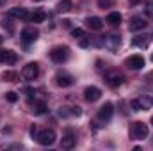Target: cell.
Masks as SVG:
<instances>
[{"label": "cell", "instance_id": "ac0fdd59", "mask_svg": "<svg viewBox=\"0 0 153 151\" xmlns=\"http://www.w3.org/2000/svg\"><path fill=\"white\" fill-rule=\"evenodd\" d=\"M29 20H30L32 23H43V21L46 20V13H45L43 9H34V13L29 14Z\"/></svg>", "mask_w": 153, "mask_h": 151}, {"label": "cell", "instance_id": "4fadbf2b", "mask_svg": "<svg viewBox=\"0 0 153 151\" xmlns=\"http://www.w3.org/2000/svg\"><path fill=\"white\" fill-rule=\"evenodd\" d=\"M39 36L38 29L36 27H25L23 30H22V39H23V43H32V41H36Z\"/></svg>", "mask_w": 153, "mask_h": 151}, {"label": "cell", "instance_id": "cb8c5ba5", "mask_svg": "<svg viewBox=\"0 0 153 151\" xmlns=\"http://www.w3.org/2000/svg\"><path fill=\"white\" fill-rule=\"evenodd\" d=\"M34 114H38V115H41V114H46L48 112V105L45 103V101H34Z\"/></svg>", "mask_w": 153, "mask_h": 151}, {"label": "cell", "instance_id": "5bb4252c", "mask_svg": "<svg viewBox=\"0 0 153 151\" xmlns=\"http://www.w3.org/2000/svg\"><path fill=\"white\" fill-rule=\"evenodd\" d=\"M85 27L91 29V30H102L103 29V20L98 18V16H89V18H85Z\"/></svg>", "mask_w": 153, "mask_h": 151}, {"label": "cell", "instance_id": "d590c367", "mask_svg": "<svg viewBox=\"0 0 153 151\" xmlns=\"http://www.w3.org/2000/svg\"><path fill=\"white\" fill-rule=\"evenodd\" d=\"M152 38H153V36H152Z\"/></svg>", "mask_w": 153, "mask_h": 151}, {"label": "cell", "instance_id": "836d02e7", "mask_svg": "<svg viewBox=\"0 0 153 151\" xmlns=\"http://www.w3.org/2000/svg\"><path fill=\"white\" fill-rule=\"evenodd\" d=\"M152 80H153V73H152Z\"/></svg>", "mask_w": 153, "mask_h": 151}, {"label": "cell", "instance_id": "e0dca14e", "mask_svg": "<svg viewBox=\"0 0 153 151\" xmlns=\"http://www.w3.org/2000/svg\"><path fill=\"white\" fill-rule=\"evenodd\" d=\"M9 16L11 18H18V20H27L29 13H27L25 7H13V9H9Z\"/></svg>", "mask_w": 153, "mask_h": 151}, {"label": "cell", "instance_id": "d6a6232c", "mask_svg": "<svg viewBox=\"0 0 153 151\" xmlns=\"http://www.w3.org/2000/svg\"><path fill=\"white\" fill-rule=\"evenodd\" d=\"M34 2H43V0H34Z\"/></svg>", "mask_w": 153, "mask_h": 151}, {"label": "cell", "instance_id": "e575fe53", "mask_svg": "<svg viewBox=\"0 0 153 151\" xmlns=\"http://www.w3.org/2000/svg\"><path fill=\"white\" fill-rule=\"evenodd\" d=\"M152 61H153V55H152Z\"/></svg>", "mask_w": 153, "mask_h": 151}, {"label": "cell", "instance_id": "ba28073f", "mask_svg": "<svg viewBox=\"0 0 153 151\" xmlns=\"http://www.w3.org/2000/svg\"><path fill=\"white\" fill-rule=\"evenodd\" d=\"M103 46H105L109 52L116 53V52L119 50V46H121V38H119V36H116V34L105 36V38H103Z\"/></svg>", "mask_w": 153, "mask_h": 151}, {"label": "cell", "instance_id": "8fae6325", "mask_svg": "<svg viewBox=\"0 0 153 151\" xmlns=\"http://www.w3.org/2000/svg\"><path fill=\"white\" fill-rule=\"evenodd\" d=\"M16 61H18V55L14 50H0V62L11 66V64H16Z\"/></svg>", "mask_w": 153, "mask_h": 151}, {"label": "cell", "instance_id": "3957f363", "mask_svg": "<svg viewBox=\"0 0 153 151\" xmlns=\"http://www.w3.org/2000/svg\"><path fill=\"white\" fill-rule=\"evenodd\" d=\"M55 139H57V135H55V132L52 128L38 130V133H36V141H38L41 146H52L55 142Z\"/></svg>", "mask_w": 153, "mask_h": 151}, {"label": "cell", "instance_id": "30bf717a", "mask_svg": "<svg viewBox=\"0 0 153 151\" xmlns=\"http://www.w3.org/2000/svg\"><path fill=\"white\" fill-rule=\"evenodd\" d=\"M84 98H85V101L94 103L102 98V89H98L96 85H89V87L84 89Z\"/></svg>", "mask_w": 153, "mask_h": 151}, {"label": "cell", "instance_id": "d4e9b609", "mask_svg": "<svg viewBox=\"0 0 153 151\" xmlns=\"http://www.w3.org/2000/svg\"><path fill=\"white\" fill-rule=\"evenodd\" d=\"M5 100H7L9 103H16V101H18V94H16L14 91H9V93H5Z\"/></svg>", "mask_w": 153, "mask_h": 151}, {"label": "cell", "instance_id": "4dcf8cb0", "mask_svg": "<svg viewBox=\"0 0 153 151\" xmlns=\"http://www.w3.org/2000/svg\"><path fill=\"white\" fill-rule=\"evenodd\" d=\"M2 41H4V38H2V36H0V44H2Z\"/></svg>", "mask_w": 153, "mask_h": 151}, {"label": "cell", "instance_id": "603a6c76", "mask_svg": "<svg viewBox=\"0 0 153 151\" xmlns=\"http://www.w3.org/2000/svg\"><path fill=\"white\" fill-rule=\"evenodd\" d=\"M2 78H4L5 82H11V84H13V82H18V80H20V75H18L16 71L9 70V71H4V73H2Z\"/></svg>", "mask_w": 153, "mask_h": 151}, {"label": "cell", "instance_id": "44dd1931", "mask_svg": "<svg viewBox=\"0 0 153 151\" xmlns=\"http://www.w3.org/2000/svg\"><path fill=\"white\" fill-rule=\"evenodd\" d=\"M71 9H73V2L71 0H61L57 4V7H55L57 13H70Z\"/></svg>", "mask_w": 153, "mask_h": 151}, {"label": "cell", "instance_id": "8992f818", "mask_svg": "<svg viewBox=\"0 0 153 151\" xmlns=\"http://www.w3.org/2000/svg\"><path fill=\"white\" fill-rule=\"evenodd\" d=\"M38 75H39L38 62H29V64H25L23 70H22V76H23L25 80H36Z\"/></svg>", "mask_w": 153, "mask_h": 151}, {"label": "cell", "instance_id": "7402d4cb", "mask_svg": "<svg viewBox=\"0 0 153 151\" xmlns=\"http://www.w3.org/2000/svg\"><path fill=\"white\" fill-rule=\"evenodd\" d=\"M132 44L139 46V48H148L150 46V38L148 36H137V38L132 39Z\"/></svg>", "mask_w": 153, "mask_h": 151}, {"label": "cell", "instance_id": "7c38bea8", "mask_svg": "<svg viewBox=\"0 0 153 151\" xmlns=\"http://www.w3.org/2000/svg\"><path fill=\"white\" fill-rule=\"evenodd\" d=\"M55 85H59V87H70V85H73V76L70 75V73H57L55 75Z\"/></svg>", "mask_w": 153, "mask_h": 151}, {"label": "cell", "instance_id": "2e32d148", "mask_svg": "<svg viewBox=\"0 0 153 151\" xmlns=\"http://www.w3.org/2000/svg\"><path fill=\"white\" fill-rule=\"evenodd\" d=\"M146 27H148V21H146L144 18H141V16H134V18L130 20V30H132V32L143 30V29H146Z\"/></svg>", "mask_w": 153, "mask_h": 151}, {"label": "cell", "instance_id": "f546056e", "mask_svg": "<svg viewBox=\"0 0 153 151\" xmlns=\"http://www.w3.org/2000/svg\"><path fill=\"white\" fill-rule=\"evenodd\" d=\"M5 4V0H0V5H4Z\"/></svg>", "mask_w": 153, "mask_h": 151}, {"label": "cell", "instance_id": "4316f807", "mask_svg": "<svg viewBox=\"0 0 153 151\" xmlns=\"http://www.w3.org/2000/svg\"><path fill=\"white\" fill-rule=\"evenodd\" d=\"M71 36L75 39H82V38H85V32H84V29H73L71 30Z\"/></svg>", "mask_w": 153, "mask_h": 151}, {"label": "cell", "instance_id": "6da1fadb", "mask_svg": "<svg viewBox=\"0 0 153 151\" xmlns=\"http://www.w3.org/2000/svg\"><path fill=\"white\" fill-rule=\"evenodd\" d=\"M130 137L135 139V141H144L150 137V128L146 123L143 121H135L132 126H130Z\"/></svg>", "mask_w": 153, "mask_h": 151}, {"label": "cell", "instance_id": "5b68a950", "mask_svg": "<svg viewBox=\"0 0 153 151\" xmlns=\"http://www.w3.org/2000/svg\"><path fill=\"white\" fill-rule=\"evenodd\" d=\"M144 64H146V61H144V57L143 55H130V57H126V61H125V66L128 68V70H135V71H139V70H143L144 68Z\"/></svg>", "mask_w": 153, "mask_h": 151}, {"label": "cell", "instance_id": "ffe728a7", "mask_svg": "<svg viewBox=\"0 0 153 151\" xmlns=\"http://www.w3.org/2000/svg\"><path fill=\"white\" fill-rule=\"evenodd\" d=\"M121 21H123V16H121L119 13L114 11V13H109V14H107V23H109L111 27H117Z\"/></svg>", "mask_w": 153, "mask_h": 151}, {"label": "cell", "instance_id": "9c48e42d", "mask_svg": "<svg viewBox=\"0 0 153 151\" xmlns=\"http://www.w3.org/2000/svg\"><path fill=\"white\" fill-rule=\"evenodd\" d=\"M112 115H114V107H112V103H105V105H102L100 107V110H98V121H102V123H109L111 119H112Z\"/></svg>", "mask_w": 153, "mask_h": 151}, {"label": "cell", "instance_id": "1f68e13d", "mask_svg": "<svg viewBox=\"0 0 153 151\" xmlns=\"http://www.w3.org/2000/svg\"><path fill=\"white\" fill-rule=\"evenodd\" d=\"M150 123H152V126H153V115H152V121H150Z\"/></svg>", "mask_w": 153, "mask_h": 151}, {"label": "cell", "instance_id": "7a4b0ae2", "mask_svg": "<svg viewBox=\"0 0 153 151\" xmlns=\"http://www.w3.org/2000/svg\"><path fill=\"white\" fill-rule=\"evenodd\" d=\"M50 59L55 62V64H62L70 59V48L66 44H59V46H53L52 52H50Z\"/></svg>", "mask_w": 153, "mask_h": 151}, {"label": "cell", "instance_id": "9a60e30c", "mask_svg": "<svg viewBox=\"0 0 153 151\" xmlns=\"http://www.w3.org/2000/svg\"><path fill=\"white\" fill-rule=\"evenodd\" d=\"M75 146H76V137L71 132H68V133L62 137V141H61V148H62V150H73Z\"/></svg>", "mask_w": 153, "mask_h": 151}, {"label": "cell", "instance_id": "f1b7e54d", "mask_svg": "<svg viewBox=\"0 0 153 151\" xmlns=\"http://www.w3.org/2000/svg\"><path fill=\"white\" fill-rule=\"evenodd\" d=\"M25 93H27V96H29V98H32V94H34V89H27Z\"/></svg>", "mask_w": 153, "mask_h": 151}, {"label": "cell", "instance_id": "484cf974", "mask_svg": "<svg viewBox=\"0 0 153 151\" xmlns=\"http://www.w3.org/2000/svg\"><path fill=\"white\" fill-rule=\"evenodd\" d=\"M114 5V0H98V7L100 9H109Z\"/></svg>", "mask_w": 153, "mask_h": 151}, {"label": "cell", "instance_id": "52a82bcc", "mask_svg": "<svg viewBox=\"0 0 153 151\" xmlns=\"http://www.w3.org/2000/svg\"><path fill=\"white\" fill-rule=\"evenodd\" d=\"M130 105H132L134 110H148V109L153 105V100L150 98V96H139V98L132 100Z\"/></svg>", "mask_w": 153, "mask_h": 151}, {"label": "cell", "instance_id": "83f0119b", "mask_svg": "<svg viewBox=\"0 0 153 151\" xmlns=\"http://www.w3.org/2000/svg\"><path fill=\"white\" fill-rule=\"evenodd\" d=\"M78 44H80L82 48H87V46L91 44V39H87V38H82V39H78Z\"/></svg>", "mask_w": 153, "mask_h": 151}, {"label": "cell", "instance_id": "d6986e66", "mask_svg": "<svg viewBox=\"0 0 153 151\" xmlns=\"http://www.w3.org/2000/svg\"><path fill=\"white\" fill-rule=\"evenodd\" d=\"M82 114V109L80 107H62L59 110V115L61 117H66V115H80Z\"/></svg>", "mask_w": 153, "mask_h": 151}, {"label": "cell", "instance_id": "277c9868", "mask_svg": "<svg viewBox=\"0 0 153 151\" xmlns=\"http://www.w3.org/2000/svg\"><path fill=\"white\" fill-rule=\"evenodd\" d=\"M103 82L109 85V87H119V85H123V82H125V75L121 73V71H107L105 76H103Z\"/></svg>", "mask_w": 153, "mask_h": 151}]
</instances>
